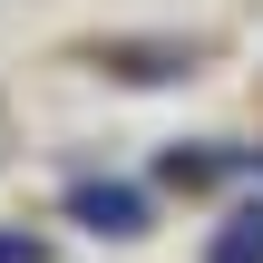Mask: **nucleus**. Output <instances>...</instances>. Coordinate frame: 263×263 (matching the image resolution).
<instances>
[{
	"label": "nucleus",
	"instance_id": "20e7f679",
	"mask_svg": "<svg viewBox=\"0 0 263 263\" xmlns=\"http://www.w3.org/2000/svg\"><path fill=\"white\" fill-rule=\"evenodd\" d=\"M0 263H39V254H29V234H0Z\"/></svg>",
	"mask_w": 263,
	"mask_h": 263
},
{
	"label": "nucleus",
	"instance_id": "7ed1b4c3",
	"mask_svg": "<svg viewBox=\"0 0 263 263\" xmlns=\"http://www.w3.org/2000/svg\"><path fill=\"white\" fill-rule=\"evenodd\" d=\"M195 49H107V68H127V78H176Z\"/></svg>",
	"mask_w": 263,
	"mask_h": 263
},
{
	"label": "nucleus",
	"instance_id": "f03ea898",
	"mask_svg": "<svg viewBox=\"0 0 263 263\" xmlns=\"http://www.w3.org/2000/svg\"><path fill=\"white\" fill-rule=\"evenodd\" d=\"M205 263H263V205H244V215L205 244Z\"/></svg>",
	"mask_w": 263,
	"mask_h": 263
},
{
	"label": "nucleus",
	"instance_id": "f257e3e1",
	"mask_svg": "<svg viewBox=\"0 0 263 263\" xmlns=\"http://www.w3.org/2000/svg\"><path fill=\"white\" fill-rule=\"evenodd\" d=\"M68 215L88 234H146V195L137 185H68Z\"/></svg>",
	"mask_w": 263,
	"mask_h": 263
}]
</instances>
